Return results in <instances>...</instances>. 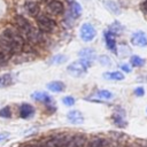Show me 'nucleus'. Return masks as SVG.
<instances>
[{
    "label": "nucleus",
    "mask_w": 147,
    "mask_h": 147,
    "mask_svg": "<svg viewBox=\"0 0 147 147\" xmlns=\"http://www.w3.org/2000/svg\"><path fill=\"white\" fill-rule=\"evenodd\" d=\"M34 114V108L30 103H22L20 106V116L24 119L31 118Z\"/></svg>",
    "instance_id": "nucleus-9"
},
{
    "label": "nucleus",
    "mask_w": 147,
    "mask_h": 147,
    "mask_svg": "<svg viewBox=\"0 0 147 147\" xmlns=\"http://www.w3.org/2000/svg\"><path fill=\"white\" fill-rule=\"evenodd\" d=\"M62 102L65 105V106H74L75 105V99L72 98V96H64L63 98V100H62Z\"/></svg>",
    "instance_id": "nucleus-30"
},
{
    "label": "nucleus",
    "mask_w": 147,
    "mask_h": 147,
    "mask_svg": "<svg viewBox=\"0 0 147 147\" xmlns=\"http://www.w3.org/2000/svg\"><path fill=\"white\" fill-rule=\"evenodd\" d=\"M31 98L36 101H39V102H42L47 106H49L51 103H53V99L49 94H47L46 92H34L31 94Z\"/></svg>",
    "instance_id": "nucleus-8"
},
{
    "label": "nucleus",
    "mask_w": 147,
    "mask_h": 147,
    "mask_svg": "<svg viewBox=\"0 0 147 147\" xmlns=\"http://www.w3.org/2000/svg\"><path fill=\"white\" fill-rule=\"evenodd\" d=\"M22 147H34V146H32V145H29V144H26V145H23Z\"/></svg>",
    "instance_id": "nucleus-35"
},
{
    "label": "nucleus",
    "mask_w": 147,
    "mask_h": 147,
    "mask_svg": "<svg viewBox=\"0 0 147 147\" xmlns=\"http://www.w3.org/2000/svg\"><path fill=\"white\" fill-rule=\"evenodd\" d=\"M84 145H85V137L82 134H77L68 140L65 147H84Z\"/></svg>",
    "instance_id": "nucleus-11"
},
{
    "label": "nucleus",
    "mask_w": 147,
    "mask_h": 147,
    "mask_svg": "<svg viewBox=\"0 0 147 147\" xmlns=\"http://www.w3.org/2000/svg\"><path fill=\"white\" fill-rule=\"evenodd\" d=\"M67 118L72 124H82L84 122V117L80 111L78 110H71L67 114Z\"/></svg>",
    "instance_id": "nucleus-12"
},
{
    "label": "nucleus",
    "mask_w": 147,
    "mask_h": 147,
    "mask_svg": "<svg viewBox=\"0 0 147 147\" xmlns=\"http://www.w3.org/2000/svg\"><path fill=\"white\" fill-rule=\"evenodd\" d=\"M103 147H111V146H106V144H105V146Z\"/></svg>",
    "instance_id": "nucleus-36"
},
{
    "label": "nucleus",
    "mask_w": 147,
    "mask_h": 147,
    "mask_svg": "<svg viewBox=\"0 0 147 147\" xmlns=\"http://www.w3.org/2000/svg\"><path fill=\"white\" fill-rule=\"evenodd\" d=\"M15 24H16V28H17V30H18V32L22 34V36H24L25 38H30V36L33 33V31H34V29H33V26L31 25V23L29 22V20L28 18H25L23 15H18V16H16V18H15Z\"/></svg>",
    "instance_id": "nucleus-2"
},
{
    "label": "nucleus",
    "mask_w": 147,
    "mask_h": 147,
    "mask_svg": "<svg viewBox=\"0 0 147 147\" xmlns=\"http://www.w3.org/2000/svg\"><path fill=\"white\" fill-rule=\"evenodd\" d=\"M96 36V31L94 29V26L90 23H84L80 28V38L84 41H91L95 38Z\"/></svg>",
    "instance_id": "nucleus-5"
},
{
    "label": "nucleus",
    "mask_w": 147,
    "mask_h": 147,
    "mask_svg": "<svg viewBox=\"0 0 147 147\" xmlns=\"http://www.w3.org/2000/svg\"><path fill=\"white\" fill-rule=\"evenodd\" d=\"M0 46L8 51L10 54L21 53L24 49L23 36L13 29H6L0 36Z\"/></svg>",
    "instance_id": "nucleus-1"
},
{
    "label": "nucleus",
    "mask_w": 147,
    "mask_h": 147,
    "mask_svg": "<svg viewBox=\"0 0 147 147\" xmlns=\"http://www.w3.org/2000/svg\"><path fill=\"white\" fill-rule=\"evenodd\" d=\"M109 29H110L109 31H110V32H113L114 34H115V33H121V31L123 30V25H122L119 22L115 21V22L110 25V28H109Z\"/></svg>",
    "instance_id": "nucleus-27"
},
{
    "label": "nucleus",
    "mask_w": 147,
    "mask_h": 147,
    "mask_svg": "<svg viewBox=\"0 0 147 147\" xmlns=\"http://www.w3.org/2000/svg\"><path fill=\"white\" fill-rule=\"evenodd\" d=\"M25 9H26V11L31 15V16H34V17H37L38 15H39V6L36 3V2H26L25 3Z\"/></svg>",
    "instance_id": "nucleus-17"
},
{
    "label": "nucleus",
    "mask_w": 147,
    "mask_h": 147,
    "mask_svg": "<svg viewBox=\"0 0 147 147\" xmlns=\"http://www.w3.org/2000/svg\"><path fill=\"white\" fill-rule=\"evenodd\" d=\"M90 64L91 63H88L84 60H78V61L70 63L69 67L67 68V71L74 77H80L87 72V68L90 67Z\"/></svg>",
    "instance_id": "nucleus-3"
},
{
    "label": "nucleus",
    "mask_w": 147,
    "mask_h": 147,
    "mask_svg": "<svg viewBox=\"0 0 147 147\" xmlns=\"http://www.w3.org/2000/svg\"><path fill=\"white\" fill-rule=\"evenodd\" d=\"M47 88L52 92H55V93H59V92H63L65 90V85L63 82H60V80H54V82H51L47 84Z\"/></svg>",
    "instance_id": "nucleus-15"
},
{
    "label": "nucleus",
    "mask_w": 147,
    "mask_h": 147,
    "mask_svg": "<svg viewBox=\"0 0 147 147\" xmlns=\"http://www.w3.org/2000/svg\"><path fill=\"white\" fill-rule=\"evenodd\" d=\"M96 98H99L101 100H111L114 98V94L108 90H101L96 93Z\"/></svg>",
    "instance_id": "nucleus-22"
},
{
    "label": "nucleus",
    "mask_w": 147,
    "mask_h": 147,
    "mask_svg": "<svg viewBox=\"0 0 147 147\" xmlns=\"http://www.w3.org/2000/svg\"><path fill=\"white\" fill-rule=\"evenodd\" d=\"M79 57L88 63H91L94 59H95V52L92 48H83L79 53H78Z\"/></svg>",
    "instance_id": "nucleus-13"
},
{
    "label": "nucleus",
    "mask_w": 147,
    "mask_h": 147,
    "mask_svg": "<svg viewBox=\"0 0 147 147\" xmlns=\"http://www.w3.org/2000/svg\"><path fill=\"white\" fill-rule=\"evenodd\" d=\"M47 9H48V11H51L54 15H60V14H62L64 11V6H63V3L61 1L53 0V1H51L48 3Z\"/></svg>",
    "instance_id": "nucleus-10"
},
{
    "label": "nucleus",
    "mask_w": 147,
    "mask_h": 147,
    "mask_svg": "<svg viewBox=\"0 0 147 147\" xmlns=\"http://www.w3.org/2000/svg\"><path fill=\"white\" fill-rule=\"evenodd\" d=\"M8 138H9V133H8V132H2V133H0V142L3 141V140H7Z\"/></svg>",
    "instance_id": "nucleus-32"
},
{
    "label": "nucleus",
    "mask_w": 147,
    "mask_h": 147,
    "mask_svg": "<svg viewBox=\"0 0 147 147\" xmlns=\"http://www.w3.org/2000/svg\"><path fill=\"white\" fill-rule=\"evenodd\" d=\"M36 21H37L38 29L41 32H52L55 29V26H56L55 21L52 20L51 17H48L45 14H39L36 17Z\"/></svg>",
    "instance_id": "nucleus-4"
},
{
    "label": "nucleus",
    "mask_w": 147,
    "mask_h": 147,
    "mask_svg": "<svg viewBox=\"0 0 147 147\" xmlns=\"http://www.w3.org/2000/svg\"><path fill=\"white\" fill-rule=\"evenodd\" d=\"M103 37H105V41H106V46L108 47L109 51H111L113 53H117V47H116V37L113 32L110 31H105L103 32Z\"/></svg>",
    "instance_id": "nucleus-7"
},
{
    "label": "nucleus",
    "mask_w": 147,
    "mask_h": 147,
    "mask_svg": "<svg viewBox=\"0 0 147 147\" xmlns=\"http://www.w3.org/2000/svg\"><path fill=\"white\" fill-rule=\"evenodd\" d=\"M105 5H106V7L108 8V10L111 11L113 14H115V15L121 14V8H119V6H118L115 1H113V0H107V1L105 2Z\"/></svg>",
    "instance_id": "nucleus-20"
},
{
    "label": "nucleus",
    "mask_w": 147,
    "mask_h": 147,
    "mask_svg": "<svg viewBox=\"0 0 147 147\" xmlns=\"http://www.w3.org/2000/svg\"><path fill=\"white\" fill-rule=\"evenodd\" d=\"M106 144V141L101 138H93L88 141L87 147H103Z\"/></svg>",
    "instance_id": "nucleus-23"
},
{
    "label": "nucleus",
    "mask_w": 147,
    "mask_h": 147,
    "mask_svg": "<svg viewBox=\"0 0 147 147\" xmlns=\"http://www.w3.org/2000/svg\"><path fill=\"white\" fill-rule=\"evenodd\" d=\"M103 77L106 79H109V80H123L124 79V75L121 72V71H113V72H105L103 74Z\"/></svg>",
    "instance_id": "nucleus-18"
},
{
    "label": "nucleus",
    "mask_w": 147,
    "mask_h": 147,
    "mask_svg": "<svg viewBox=\"0 0 147 147\" xmlns=\"http://www.w3.org/2000/svg\"><path fill=\"white\" fill-rule=\"evenodd\" d=\"M98 61H99V63H100L101 65H103V67H109V65L111 64V61H110L109 56H107V55H100Z\"/></svg>",
    "instance_id": "nucleus-28"
},
{
    "label": "nucleus",
    "mask_w": 147,
    "mask_h": 147,
    "mask_svg": "<svg viewBox=\"0 0 147 147\" xmlns=\"http://www.w3.org/2000/svg\"><path fill=\"white\" fill-rule=\"evenodd\" d=\"M130 63H131V65H133V67H141V65L145 63V61H144V59H141L140 56L133 55V56H131V59H130Z\"/></svg>",
    "instance_id": "nucleus-26"
},
{
    "label": "nucleus",
    "mask_w": 147,
    "mask_h": 147,
    "mask_svg": "<svg viewBox=\"0 0 147 147\" xmlns=\"http://www.w3.org/2000/svg\"><path fill=\"white\" fill-rule=\"evenodd\" d=\"M142 8H144V10L147 13V0L144 2V5H142Z\"/></svg>",
    "instance_id": "nucleus-34"
},
{
    "label": "nucleus",
    "mask_w": 147,
    "mask_h": 147,
    "mask_svg": "<svg viewBox=\"0 0 147 147\" xmlns=\"http://www.w3.org/2000/svg\"><path fill=\"white\" fill-rule=\"evenodd\" d=\"M67 61V56L63 55V54H57V55H54L52 59H51V62L52 64H62Z\"/></svg>",
    "instance_id": "nucleus-24"
},
{
    "label": "nucleus",
    "mask_w": 147,
    "mask_h": 147,
    "mask_svg": "<svg viewBox=\"0 0 147 147\" xmlns=\"http://www.w3.org/2000/svg\"><path fill=\"white\" fill-rule=\"evenodd\" d=\"M82 6L77 2V1H72L70 3V9H69V13H70V16L72 18H78L80 15H82Z\"/></svg>",
    "instance_id": "nucleus-16"
},
{
    "label": "nucleus",
    "mask_w": 147,
    "mask_h": 147,
    "mask_svg": "<svg viewBox=\"0 0 147 147\" xmlns=\"http://www.w3.org/2000/svg\"><path fill=\"white\" fill-rule=\"evenodd\" d=\"M10 56H11V54H10L8 51H6L3 47L0 46V64L7 62V61L9 60Z\"/></svg>",
    "instance_id": "nucleus-25"
},
{
    "label": "nucleus",
    "mask_w": 147,
    "mask_h": 147,
    "mask_svg": "<svg viewBox=\"0 0 147 147\" xmlns=\"http://www.w3.org/2000/svg\"><path fill=\"white\" fill-rule=\"evenodd\" d=\"M13 83H14L13 75H10V74H5V75H1V76H0V88H1V87L10 86Z\"/></svg>",
    "instance_id": "nucleus-19"
},
{
    "label": "nucleus",
    "mask_w": 147,
    "mask_h": 147,
    "mask_svg": "<svg viewBox=\"0 0 147 147\" xmlns=\"http://www.w3.org/2000/svg\"><path fill=\"white\" fill-rule=\"evenodd\" d=\"M11 116V111H10V108L7 106V107H3L2 109H0V117L2 118H9Z\"/></svg>",
    "instance_id": "nucleus-29"
},
{
    "label": "nucleus",
    "mask_w": 147,
    "mask_h": 147,
    "mask_svg": "<svg viewBox=\"0 0 147 147\" xmlns=\"http://www.w3.org/2000/svg\"><path fill=\"white\" fill-rule=\"evenodd\" d=\"M68 140L65 137H55L46 142V147H65Z\"/></svg>",
    "instance_id": "nucleus-14"
},
{
    "label": "nucleus",
    "mask_w": 147,
    "mask_h": 147,
    "mask_svg": "<svg viewBox=\"0 0 147 147\" xmlns=\"http://www.w3.org/2000/svg\"><path fill=\"white\" fill-rule=\"evenodd\" d=\"M134 94H136L137 96H142V95L145 94V90H144V87H141V86L137 87V88L134 90Z\"/></svg>",
    "instance_id": "nucleus-31"
},
{
    "label": "nucleus",
    "mask_w": 147,
    "mask_h": 147,
    "mask_svg": "<svg viewBox=\"0 0 147 147\" xmlns=\"http://www.w3.org/2000/svg\"><path fill=\"white\" fill-rule=\"evenodd\" d=\"M113 121H114V123H115L117 126H119V127H124V126L126 125V122H125V119H124V113H123V111H122L121 114L115 113V114L113 115Z\"/></svg>",
    "instance_id": "nucleus-21"
},
{
    "label": "nucleus",
    "mask_w": 147,
    "mask_h": 147,
    "mask_svg": "<svg viewBox=\"0 0 147 147\" xmlns=\"http://www.w3.org/2000/svg\"><path fill=\"white\" fill-rule=\"evenodd\" d=\"M131 42L134 46H138V47L147 46V36H146V33L142 32V31L133 32L132 36H131Z\"/></svg>",
    "instance_id": "nucleus-6"
},
{
    "label": "nucleus",
    "mask_w": 147,
    "mask_h": 147,
    "mask_svg": "<svg viewBox=\"0 0 147 147\" xmlns=\"http://www.w3.org/2000/svg\"><path fill=\"white\" fill-rule=\"evenodd\" d=\"M121 69H122L123 71H125V72H131V69H130V67H129V65H126V64H123V65H121Z\"/></svg>",
    "instance_id": "nucleus-33"
}]
</instances>
